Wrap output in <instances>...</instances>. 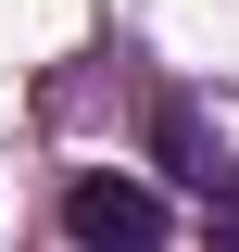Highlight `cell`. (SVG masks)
<instances>
[{
    "label": "cell",
    "instance_id": "cell-1",
    "mask_svg": "<svg viewBox=\"0 0 239 252\" xmlns=\"http://www.w3.org/2000/svg\"><path fill=\"white\" fill-rule=\"evenodd\" d=\"M63 240L76 252H164V202L139 177H76L63 189Z\"/></svg>",
    "mask_w": 239,
    "mask_h": 252
},
{
    "label": "cell",
    "instance_id": "cell-2",
    "mask_svg": "<svg viewBox=\"0 0 239 252\" xmlns=\"http://www.w3.org/2000/svg\"><path fill=\"white\" fill-rule=\"evenodd\" d=\"M202 240H214V252H239V164L202 189Z\"/></svg>",
    "mask_w": 239,
    "mask_h": 252
}]
</instances>
